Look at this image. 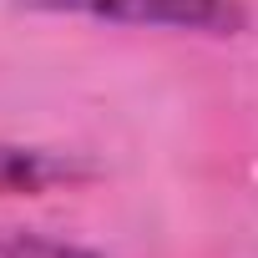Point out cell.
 <instances>
[{"mask_svg": "<svg viewBox=\"0 0 258 258\" xmlns=\"http://www.w3.org/2000/svg\"><path fill=\"white\" fill-rule=\"evenodd\" d=\"M56 16H86L106 26H157V31H203V36H238L248 26L243 0H21Z\"/></svg>", "mask_w": 258, "mask_h": 258, "instance_id": "cell-1", "label": "cell"}, {"mask_svg": "<svg viewBox=\"0 0 258 258\" xmlns=\"http://www.w3.org/2000/svg\"><path fill=\"white\" fill-rule=\"evenodd\" d=\"M81 177H86V167L76 157L0 142V198H36V192H51L61 182H81Z\"/></svg>", "mask_w": 258, "mask_h": 258, "instance_id": "cell-2", "label": "cell"}, {"mask_svg": "<svg viewBox=\"0 0 258 258\" xmlns=\"http://www.w3.org/2000/svg\"><path fill=\"white\" fill-rule=\"evenodd\" d=\"M0 258H101V253L76 248V243H56V238H36V233H6Z\"/></svg>", "mask_w": 258, "mask_h": 258, "instance_id": "cell-3", "label": "cell"}]
</instances>
